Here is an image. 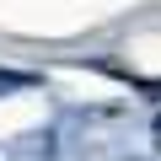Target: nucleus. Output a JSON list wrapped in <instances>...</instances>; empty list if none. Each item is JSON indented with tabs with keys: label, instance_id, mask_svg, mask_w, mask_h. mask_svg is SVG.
<instances>
[{
	"label": "nucleus",
	"instance_id": "nucleus-1",
	"mask_svg": "<svg viewBox=\"0 0 161 161\" xmlns=\"http://www.w3.org/2000/svg\"><path fill=\"white\" fill-rule=\"evenodd\" d=\"M22 86H32V75H22V70H0V92H22Z\"/></svg>",
	"mask_w": 161,
	"mask_h": 161
},
{
	"label": "nucleus",
	"instance_id": "nucleus-3",
	"mask_svg": "<svg viewBox=\"0 0 161 161\" xmlns=\"http://www.w3.org/2000/svg\"><path fill=\"white\" fill-rule=\"evenodd\" d=\"M156 145H161V118H156Z\"/></svg>",
	"mask_w": 161,
	"mask_h": 161
},
{
	"label": "nucleus",
	"instance_id": "nucleus-2",
	"mask_svg": "<svg viewBox=\"0 0 161 161\" xmlns=\"http://www.w3.org/2000/svg\"><path fill=\"white\" fill-rule=\"evenodd\" d=\"M134 86H140L145 97H161V80H145V75H134Z\"/></svg>",
	"mask_w": 161,
	"mask_h": 161
}]
</instances>
